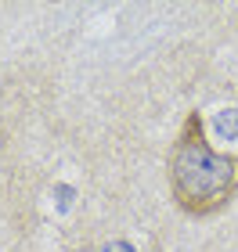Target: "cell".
I'll return each instance as SVG.
<instances>
[{"mask_svg": "<svg viewBox=\"0 0 238 252\" xmlns=\"http://www.w3.org/2000/svg\"><path fill=\"white\" fill-rule=\"evenodd\" d=\"M170 191L188 216H213L238 194V155L217 152L199 112H188L170 152Z\"/></svg>", "mask_w": 238, "mask_h": 252, "instance_id": "cell-1", "label": "cell"}]
</instances>
